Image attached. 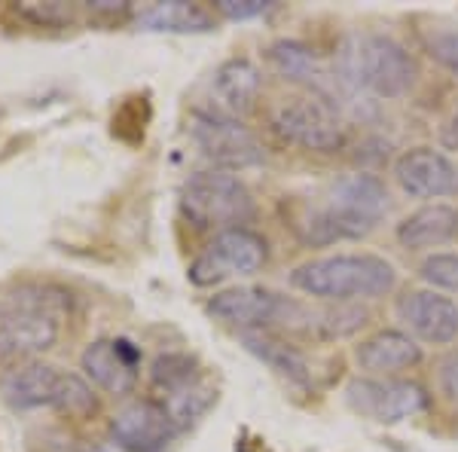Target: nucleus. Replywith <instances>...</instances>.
Returning <instances> with one entry per match:
<instances>
[{
	"label": "nucleus",
	"instance_id": "obj_1",
	"mask_svg": "<svg viewBox=\"0 0 458 452\" xmlns=\"http://www.w3.org/2000/svg\"><path fill=\"white\" fill-rule=\"evenodd\" d=\"M68 318V296L47 285H10L0 291V361L31 358L53 348Z\"/></svg>",
	"mask_w": 458,
	"mask_h": 452
},
{
	"label": "nucleus",
	"instance_id": "obj_2",
	"mask_svg": "<svg viewBox=\"0 0 458 452\" xmlns=\"http://www.w3.org/2000/svg\"><path fill=\"white\" fill-rule=\"evenodd\" d=\"M388 214V190L373 175H345L330 187L327 202L315 209L300 226V239L309 244H334L364 239Z\"/></svg>",
	"mask_w": 458,
	"mask_h": 452
},
{
	"label": "nucleus",
	"instance_id": "obj_3",
	"mask_svg": "<svg viewBox=\"0 0 458 452\" xmlns=\"http://www.w3.org/2000/svg\"><path fill=\"white\" fill-rule=\"evenodd\" d=\"M336 73L352 92L401 98L416 86L419 68L397 40L386 34H352L336 58Z\"/></svg>",
	"mask_w": 458,
	"mask_h": 452
},
{
	"label": "nucleus",
	"instance_id": "obj_4",
	"mask_svg": "<svg viewBox=\"0 0 458 452\" xmlns=\"http://www.w3.org/2000/svg\"><path fill=\"white\" fill-rule=\"evenodd\" d=\"M291 285L318 300H373L394 291L397 272L376 254H336L297 266L291 272Z\"/></svg>",
	"mask_w": 458,
	"mask_h": 452
},
{
	"label": "nucleus",
	"instance_id": "obj_5",
	"mask_svg": "<svg viewBox=\"0 0 458 452\" xmlns=\"http://www.w3.org/2000/svg\"><path fill=\"white\" fill-rule=\"evenodd\" d=\"M181 209L190 217V224L208 229H239L254 220V199L245 183L229 172H196L181 190Z\"/></svg>",
	"mask_w": 458,
	"mask_h": 452
},
{
	"label": "nucleus",
	"instance_id": "obj_6",
	"mask_svg": "<svg viewBox=\"0 0 458 452\" xmlns=\"http://www.w3.org/2000/svg\"><path fill=\"white\" fill-rule=\"evenodd\" d=\"M208 315L239 333L266 330L272 324H291V328H300L302 321L309 328L318 324V315L309 312L306 306L287 300V296L263 291V287H235V291L214 294L208 300Z\"/></svg>",
	"mask_w": 458,
	"mask_h": 452
},
{
	"label": "nucleus",
	"instance_id": "obj_7",
	"mask_svg": "<svg viewBox=\"0 0 458 452\" xmlns=\"http://www.w3.org/2000/svg\"><path fill=\"white\" fill-rule=\"evenodd\" d=\"M276 135L312 153H336L345 144V125L334 105L318 95L287 98L272 114Z\"/></svg>",
	"mask_w": 458,
	"mask_h": 452
},
{
	"label": "nucleus",
	"instance_id": "obj_8",
	"mask_svg": "<svg viewBox=\"0 0 458 452\" xmlns=\"http://www.w3.org/2000/svg\"><path fill=\"white\" fill-rule=\"evenodd\" d=\"M269 251H266V239L257 235L254 229H224L208 242V248L196 257L190 266V281L196 287H211L229 278H245L254 276L266 263Z\"/></svg>",
	"mask_w": 458,
	"mask_h": 452
},
{
	"label": "nucleus",
	"instance_id": "obj_9",
	"mask_svg": "<svg viewBox=\"0 0 458 452\" xmlns=\"http://www.w3.org/2000/svg\"><path fill=\"white\" fill-rule=\"evenodd\" d=\"M190 135L196 147L220 168H250L263 162V147L245 125L217 110H193Z\"/></svg>",
	"mask_w": 458,
	"mask_h": 452
},
{
	"label": "nucleus",
	"instance_id": "obj_10",
	"mask_svg": "<svg viewBox=\"0 0 458 452\" xmlns=\"http://www.w3.org/2000/svg\"><path fill=\"white\" fill-rule=\"evenodd\" d=\"M345 404L352 406L358 416L382 422V425H394L428 406V395L422 385L401 382V380H352L345 385Z\"/></svg>",
	"mask_w": 458,
	"mask_h": 452
},
{
	"label": "nucleus",
	"instance_id": "obj_11",
	"mask_svg": "<svg viewBox=\"0 0 458 452\" xmlns=\"http://www.w3.org/2000/svg\"><path fill=\"white\" fill-rule=\"evenodd\" d=\"M150 376H153V388L168 397L162 400V406L172 413L177 428L193 422L211 404V391L199 380L196 361L187 358V354H162V358H157V364H153Z\"/></svg>",
	"mask_w": 458,
	"mask_h": 452
},
{
	"label": "nucleus",
	"instance_id": "obj_12",
	"mask_svg": "<svg viewBox=\"0 0 458 452\" xmlns=\"http://www.w3.org/2000/svg\"><path fill=\"white\" fill-rule=\"evenodd\" d=\"M110 434L125 452H162L174 440L177 422L157 400H135L114 416Z\"/></svg>",
	"mask_w": 458,
	"mask_h": 452
},
{
	"label": "nucleus",
	"instance_id": "obj_13",
	"mask_svg": "<svg viewBox=\"0 0 458 452\" xmlns=\"http://www.w3.org/2000/svg\"><path fill=\"white\" fill-rule=\"evenodd\" d=\"M266 55H269V64L276 68V73H282V77L291 80V83L312 89V95L324 98L327 105L336 107L339 95H352V89L343 83V77H339L336 71H330L312 49L302 47L297 40L272 43Z\"/></svg>",
	"mask_w": 458,
	"mask_h": 452
},
{
	"label": "nucleus",
	"instance_id": "obj_14",
	"mask_svg": "<svg viewBox=\"0 0 458 452\" xmlns=\"http://www.w3.org/2000/svg\"><path fill=\"white\" fill-rule=\"evenodd\" d=\"M394 177L401 190L412 199H443L458 192V168L455 162L431 147L406 150L394 162Z\"/></svg>",
	"mask_w": 458,
	"mask_h": 452
},
{
	"label": "nucleus",
	"instance_id": "obj_15",
	"mask_svg": "<svg viewBox=\"0 0 458 452\" xmlns=\"http://www.w3.org/2000/svg\"><path fill=\"white\" fill-rule=\"evenodd\" d=\"M68 376L53 364H19L0 376V395L13 410H58Z\"/></svg>",
	"mask_w": 458,
	"mask_h": 452
},
{
	"label": "nucleus",
	"instance_id": "obj_16",
	"mask_svg": "<svg viewBox=\"0 0 458 452\" xmlns=\"http://www.w3.org/2000/svg\"><path fill=\"white\" fill-rule=\"evenodd\" d=\"M138 348L129 339H95L83 352L80 367L86 380L107 395H131L138 385Z\"/></svg>",
	"mask_w": 458,
	"mask_h": 452
},
{
	"label": "nucleus",
	"instance_id": "obj_17",
	"mask_svg": "<svg viewBox=\"0 0 458 452\" xmlns=\"http://www.w3.org/2000/svg\"><path fill=\"white\" fill-rule=\"evenodd\" d=\"M397 315L419 339L431 345H446L458 337V306L449 296L410 291L397 300Z\"/></svg>",
	"mask_w": 458,
	"mask_h": 452
},
{
	"label": "nucleus",
	"instance_id": "obj_18",
	"mask_svg": "<svg viewBox=\"0 0 458 452\" xmlns=\"http://www.w3.org/2000/svg\"><path fill=\"white\" fill-rule=\"evenodd\" d=\"M260 86L263 77L254 62H248V58H229V62H224L214 71L211 80L214 110L224 116H233V120L248 114L254 107V101L260 98Z\"/></svg>",
	"mask_w": 458,
	"mask_h": 452
},
{
	"label": "nucleus",
	"instance_id": "obj_19",
	"mask_svg": "<svg viewBox=\"0 0 458 452\" xmlns=\"http://www.w3.org/2000/svg\"><path fill=\"white\" fill-rule=\"evenodd\" d=\"M360 370L376 376H391L401 373V370H410L422 361V345H416V339L410 333L401 330H382L376 337L364 339L354 352Z\"/></svg>",
	"mask_w": 458,
	"mask_h": 452
},
{
	"label": "nucleus",
	"instance_id": "obj_20",
	"mask_svg": "<svg viewBox=\"0 0 458 452\" xmlns=\"http://www.w3.org/2000/svg\"><path fill=\"white\" fill-rule=\"evenodd\" d=\"M458 235V211L453 205H425V209L412 211L410 217H403L397 224V242L406 251H425V248H440V244L453 242Z\"/></svg>",
	"mask_w": 458,
	"mask_h": 452
},
{
	"label": "nucleus",
	"instance_id": "obj_21",
	"mask_svg": "<svg viewBox=\"0 0 458 452\" xmlns=\"http://www.w3.org/2000/svg\"><path fill=\"white\" fill-rule=\"evenodd\" d=\"M138 28H144V31H165V34H205L214 28V19L199 4L172 0V4H153L141 10Z\"/></svg>",
	"mask_w": 458,
	"mask_h": 452
},
{
	"label": "nucleus",
	"instance_id": "obj_22",
	"mask_svg": "<svg viewBox=\"0 0 458 452\" xmlns=\"http://www.w3.org/2000/svg\"><path fill=\"white\" fill-rule=\"evenodd\" d=\"M239 337H242V345H245L250 354H257L269 370H276L282 380L293 382V385L309 382V367L297 348H291L266 330H248V333H239Z\"/></svg>",
	"mask_w": 458,
	"mask_h": 452
},
{
	"label": "nucleus",
	"instance_id": "obj_23",
	"mask_svg": "<svg viewBox=\"0 0 458 452\" xmlns=\"http://www.w3.org/2000/svg\"><path fill=\"white\" fill-rule=\"evenodd\" d=\"M425 49L437 64L458 73V31L455 28H437V31L425 34Z\"/></svg>",
	"mask_w": 458,
	"mask_h": 452
},
{
	"label": "nucleus",
	"instance_id": "obj_24",
	"mask_svg": "<svg viewBox=\"0 0 458 452\" xmlns=\"http://www.w3.org/2000/svg\"><path fill=\"white\" fill-rule=\"evenodd\" d=\"M422 278L434 287L458 291V254H431L422 263Z\"/></svg>",
	"mask_w": 458,
	"mask_h": 452
},
{
	"label": "nucleus",
	"instance_id": "obj_25",
	"mask_svg": "<svg viewBox=\"0 0 458 452\" xmlns=\"http://www.w3.org/2000/svg\"><path fill=\"white\" fill-rule=\"evenodd\" d=\"M217 10L224 13L226 19L242 21V19H257V16H266V13L272 10V4H266V0H220Z\"/></svg>",
	"mask_w": 458,
	"mask_h": 452
},
{
	"label": "nucleus",
	"instance_id": "obj_26",
	"mask_svg": "<svg viewBox=\"0 0 458 452\" xmlns=\"http://www.w3.org/2000/svg\"><path fill=\"white\" fill-rule=\"evenodd\" d=\"M437 382H440V391L449 404L458 406V348L449 352L446 358L440 361V370H437Z\"/></svg>",
	"mask_w": 458,
	"mask_h": 452
},
{
	"label": "nucleus",
	"instance_id": "obj_27",
	"mask_svg": "<svg viewBox=\"0 0 458 452\" xmlns=\"http://www.w3.org/2000/svg\"><path fill=\"white\" fill-rule=\"evenodd\" d=\"M440 141H443V147H446V150H458V110H455L453 116H449L446 123H443Z\"/></svg>",
	"mask_w": 458,
	"mask_h": 452
}]
</instances>
